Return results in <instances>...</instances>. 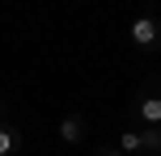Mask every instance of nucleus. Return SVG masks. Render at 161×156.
Returning a JSON list of instances; mask_svg holds the SVG:
<instances>
[{
  "label": "nucleus",
  "instance_id": "1",
  "mask_svg": "<svg viewBox=\"0 0 161 156\" xmlns=\"http://www.w3.org/2000/svg\"><path fill=\"white\" fill-rule=\"evenodd\" d=\"M136 114L144 118V127H161V76H153L148 93L136 97Z\"/></svg>",
  "mask_w": 161,
  "mask_h": 156
},
{
  "label": "nucleus",
  "instance_id": "2",
  "mask_svg": "<svg viewBox=\"0 0 161 156\" xmlns=\"http://www.w3.org/2000/svg\"><path fill=\"white\" fill-rule=\"evenodd\" d=\"M131 42H136V47H144V51H153L157 42H161V21L153 13H144V17H136V21H131Z\"/></svg>",
  "mask_w": 161,
  "mask_h": 156
},
{
  "label": "nucleus",
  "instance_id": "3",
  "mask_svg": "<svg viewBox=\"0 0 161 156\" xmlns=\"http://www.w3.org/2000/svg\"><path fill=\"white\" fill-rule=\"evenodd\" d=\"M59 139H68V143H80V139H85V123H80L76 114H68L64 123H59Z\"/></svg>",
  "mask_w": 161,
  "mask_h": 156
},
{
  "label": "nucleus",
  "instance_id": "4",
  "mask_svg": "<svg viewBox=\"0 0 161 156\" xmlns=\"http://www.w3.org/2000/svg\"><path fill=\"white\" fill-rule=\"evenodd\" d=\"M17 148H21V135L13 127H0V156H13Z\"/></svg>",
  "mask_w": 161,
  "mask_h": 156
},
{
  "label": "nucleus",
  "instance_id": "5",
  "mask_svg": "<svg viewBox=\"0 0 161 156\" xmlns=\"http://www.w3.org/2000/svg\"><path fill=\"white\" fill-rule=\"evenodd\" d=\"M119 152H123V156H136V152H144V139H140L136 131H123V135H119Z\"/></svg>",
  "mask_w": 161,
  "mask_h": 156
},
{
  "label": "nucleus",
  "instance_id": "6",
  "mask_svg": "<svg viewBox=\"0 0 161 156\" xmlns=\"http://www.w3.org/2000/svg\"><path fill=\"white\" fill-rule=\"evenodd\" d=\"M144 152H161V127H144Z\"/></svg>",
  "mask_w": 161,
  "mask_h": 156
},
{
  "label": "nucleus",
  "instance_id": "7",
  "mask_svg": "<svg viewBox=\"0 0 161 156\" xmlns=\"http://www.w3.org/2000/svg\"><path fill=\"white\" fill-rule=\"evenodd\" d=\"M97 156H123V152L119 148H106V152H97Z\"/></svg>",
  "mask_w": 161,
  "mask_h": 156
},
{
  "label": "nucleus",
  "instance_id": "8",
  "mask_svg": "<svg viewBox=\"0 0 161 156\" xmlns=\"http://www.w3.org/2000/svg\"><path fill=\"white\" fill-rule=\"evenodd\" d=\"M0 127H4V106H0Z\"/></svg>",
  "mask_w": 161,
  "mask_h": 156
}]
</instances>
